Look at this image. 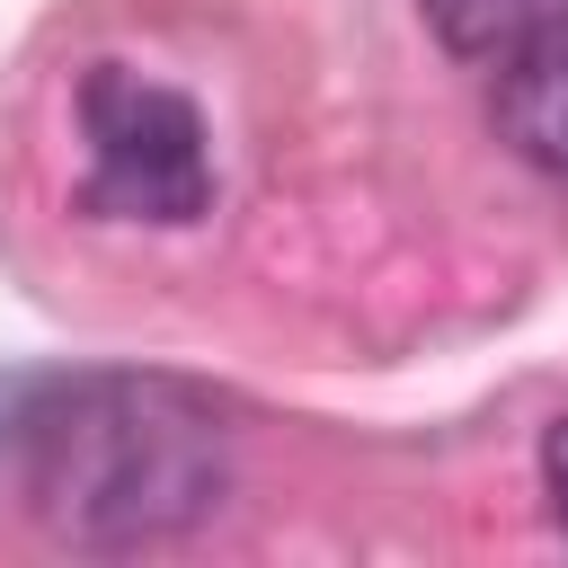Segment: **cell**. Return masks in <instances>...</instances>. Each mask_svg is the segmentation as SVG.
I'll use <instances>...</instances> for the list:
<instances>
[{"label": "cell", "mask_w": 568, "mask_h": 568, "mask_svg": "<svg viewBox=\"0 0 568 568\" xmlns=\"http://www.w3.org/2000/svg\"><path fill=\"white\" fill-rule=\"evenodd\" d=\"M0 470L71 550H142L195 532L231 488V426L160 373L0 382Z\"/></svg>", "instance_id": "obj_1"}, {"label": "cell", "mask_w": 568, "mask_h": 568, "mask_svg": "<svg viewBox=\"0 0 568 568\" xmlns=\"http://www.w3.org/2000/svg\"><path fill=\"white\" fill-rule=\"evenodd\" d=\"M80 142H89V213L115 222H204L213 213V133L186 89L89 62L80 80Z\"/></svg>", "instance_id": "obj_2"}, {"label": "cell", "mask_w": 568, "mask_h": 568, "mask_svg": "<svg viewBox=\"0 0 568 568\" xmlns=\"http://www.w3.org/2000/svg\"><path fill=\"white\" fill-rule=\"evenodd\" d=\"M497 133H506L541 178L568 186V27L497 53Z\"/></svg>", "instance_id": "obj_3"}, {"label": "cell", "mask_w": 568, "mask_h": 568, "mask_svg": "<svg viewBox=\"0 0 568 568\" xmlns=\"http://www.w3.org/2000/svg\"><path fill=\"white\" fill-rule=\"evenodd\" d=\"M426 18L462 62H497V53L568 27V0H426Z\"/></svg>", "instance_id": "obj_4"}, {"label": "cell", "mask_w": 568, "mask_h": 568, "mask_svg": "<svg viewBox=\"0 0 568 568\" xmlns=\"http://www.w3.org/2000/svg\"><path fill=\"white\" fill-rule=\"evenodd\" d=\"M541 497H550V515H559V532H568V417L541 435Z\"/></svg>", "instance_id": "obj_5"}]
</instances>
